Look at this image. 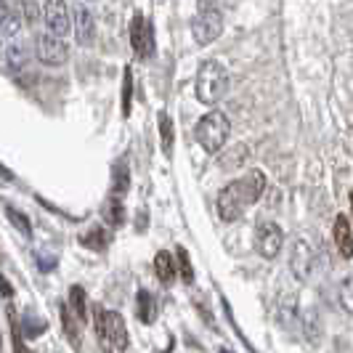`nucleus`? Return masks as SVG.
I'll return each mask as SVG.
<instances>
[{
    "mask_svg": "<svg viewBox=\"0 0 353 353\" xmlns=\"http://www.w3.org/2000/svg\"><path fill=\"white\" fill-rule=\"evenodd\" d=\"M194 85H196V99L202 104H218L223 99L226 88H229V72H226V67L221 61L208 59L196 70Z\"/></svg>",
    "mask_w": 353,
    "mask_h": 353,
    "instance_id": "nucleus-1",
    "label": "nucleus"
},
{
    "mask_svg": "<svg viewBox=\"0 0 353 353\" xmlns=\"http://www.w3.org/2000/svg\"><path fill=\"white\" fill-rule=\"evenodd\" d=\"M229 133H231L229 117H226L223 112H218V109L208 112L194 128V136H196V141H199V146H202L205 152H210V154L223 149V143L229 141Z\"/></svg>",
    "mask_w": 353,
    "mask_h": 353,
    "instance_id": "nucleus-2",
    "label": "nucleus"
},
{
    "mask_svg": "<svg viewBox=\"0 0 353 353\" xmlns=\"http://www.w3.org/2000/svg\"><path fill=\"white\" fill-rule=\"evenodd\" d=\"M93 316H96V335L101 337L104 343V351H120L123 353L128 348V327H125V319L117 311H104V308H93Z\"/></svg>",
    "mask_w": 353,
    "mask_h": 353,
    "instance_id": "nucleus-3",
    "label": "nucleus"
},
{
    "mask_svg": "<svg viewBox=\"0 0 353 353\" xmlns=\"http://www.w3.org/2000/svg\"><path fill=\"white\" fill-rule=\"evenodd\" d=\"M223 32V14L218 8H202L194 19H192V35L199 46H210L215 37Z\"/></svg>",
    "mask_w": 353,
    "mask_h": 353,
    "instance_id": "nucleus-4",
    "label": "nucleus"
},
{
    "mask_svg": "<svg viewBox=\"0 0 353 353\" xmlns=\"http://www.w3.org/2000/svg\"><path fill=\"white\" fill-rule=\"evenodd\" d=\"M35 53L46 67H61V64H67V59H70L67 43H64L61 37L51 35V32H40V35H37Z\"/></svg>",
    "mask_w": 353,
    "mask_h": 353,
    "instance_id": "nucleus-5",
    "label": "nucleus"
},
{
    "mask_svg": "<svg viewBox=\"0 0 353 353\" xmlns=\"http://www.w3.org/2000/svg\"><path fill=\"white\" fill-rule=\"evenodd\" d=\"M282 245H284L282 229H279L274 221H263V223L258 226V231H255V248H258V252L271 261V258L279 255Z\"/></svg>",
    "mask_w": 353,
    "mask_h": 353,
    "instance_id": "nucleus-6",
    "label": "nucleus"
},
{
    "mask_svg": "<svg viewBox=\"0 0 353 353\" xmlns=\"http://www.w3.org/2000/svg\"><path fill=\"white\" fill-rule=\"evenodd\" d=\"M130 46L139 56H152L154 53V32H152V24L143 14H136L130 21Z\"/></svg>",
    "mask_w": 353,
    "mask_h": 353,
    "instance_id": "nucleus-7",
    "label": "nucleus"
},
{
    "mask_svg": "<svg viewBox=\"0 0 353 353\" xmlns=\"http://www.w3.org/2000/svg\"><path fill=\"white\" fill-rule=\"evenodd\" d=\"M231 183H234V189H236V194H239L245 208H248V205H255L265 192L263 170H248V176L239 178V181H231Z\"/></svg>",
    "mask_w": 353,
    "mask_h": 353,
    "instance_id": "nucleus-8",
    "label": "nucleus"
},
{
    "mask_svg": "<svg viewBox=\"0 0 353 353\" xmlns=\"http://www.w3.org/2000/svg\"><path fill=\"white\" fill-rule=\"evenodd\" d=\"M72 21H74V35H77V43L80 46H90L93 37H96V17L90 11V6L85 3H74L72 6Z\"/></svg>",
    "mask_w": 353,
    "mask_h": 353,
    "instance_id": "nucleus-9",
    "label": "nucleus"
},
{
    "mask_svg": "<svg viewBox=\"0 0 353 353\" xmlns=\"http://www.w3.org/2000/svg\"><path fill=\"white\" fill-rule=\"evenodd\" d=\"M43 21L48 27V32L56 37L67 35L70 32V8L64 3H46L43 6Z\"/></svg>",
    "mask_w": 353,
    "mask_h": 353,
    "instance_id": "nucleus-10",
    "label": "nucleus"
},
{
    "mask_svg": "<svg viewBox=\"0 0 353 353\" xmlns=\"http://www.w3.org/2000/svg\"><path fill=\"white\" fill-rule=\"evenodd\" d=\"M311 268H314V250H311L308 242L298 239V242H295V250H292V258H290V271H292L301 282H305V279L311 276Z\"/></svg>",
    "mask_w": 353,
    "mask_h": 353,
    "instance_id": "nucleus-11",
    "label": "nucleus"
},
{
    "mask_svg": "<svg viewBox=\"0 0 353 353\" xmlns=\"http://www.w3.org/2000/svg\"><path fill=\"white\" fill-rule=\"evenodd\" d=\"M242 210H245V205H242V199L236 194L234 183H229V186L221 192V196H218V215H221V221L231 223V221H236V218L242 215Z\"/></svg>",
    "mask_w": 353,
    "mask_h": 353,
    "instance_id": "nucleus-12",
    "label": "nucleus"
},
{
    "mask_svg": "<svg viewBox=\"0 0 353 353\" xmlns=\"http://www.w3.org/2000/svg\"><path fill=\"white\" fill-rule=\"evenodd\" d=\"M332 234H335V245H337V250H340V255H343V258H353V231L345 215H337L335 231H332Z\"/></svg>",
    "mask_w": 353,
    "mask_h": 353,
    "instance_id": "nucleus-13",
    "label": "nucleus"
},
{
    "mask_svg": "<svg viewBox=\"0 0 353 353\" xmlns=\"http://www.w3.org/2000/svg\"><path fill=\"white\" fill-rule=\"evenodd\" d=\"M21 11L19 6H0V40L3 37H14L21 30Z\"/></svg>",
    "mask_w": 353,
    "mask_h": 353,
    "instance_id": "nucleus-14",
    "label": "nucleus"
},
{
    "mask_svg": "<svg viewBox=\"0 0 353 353\" xmlns=\"http://www.w3.org/2000/svg\"><path fill=\"white\" fill-rule=\"evenodd\" d=\"M154 271H157V279L162 282V287H173L178 274H176V261H173L170 252L159 250L157 258H154Z\"/></svg>",
    "mask_w": 353,
    "mask_h": 353,
    "instance_id": "nucleus-15",
    "label": "nucleus"
},
{
    "mask_svg": "<svg viewBox=\"0 0 353 353\" xmlns=\"http://www.w3.org/2000/svg\"><path fill=\"white\" fill-rule=\"evenodd\" d=\"M27 61H30V48H27L21 40L6 46V64H8L11 70H21V67H27Z\"/></svg>",
    "mask_w": 353,
    "mask_h": 353,
    "instance_id": "nucleus-16",
    "label": "nucleus"
},
{
    "mask_svg": "<svg viewBox=\"0 0 353 353\" xmlns=\"http://www.w3.org/2000/svg\"><path fill=\"white\" fill-rule=\"evenodd\" d=\"M128 186H130V173H128V162H120V165H114V170H112V194L117 196H125L128 194Z\"/></svg>",
    "mask_w": 353,
    "mask_h": 353,
    "instance_id": "nucleus-17",
    "label": "nucleus"
},
{
    "mask_svg": "<svg viewBox=\"0 0 353 353\" xmlns=\"http://www.w3.org/2000/svg\"><path fill=\"white\" fill-rule=\"evenodd\" d=\"M136 314H139V321L143 324H152L154 321V314H157V303L152 298V292L141 290L139 292V301H136Z\"/></svg>",
    "mask_w": 353,
    "mask_h": 353,
    "instance_id": "nucleus-18",
    "label": "nucleus"
},
{
    "mask_svg": "<svg viewBox=\"0 0 353 353\" xmlns=\"http://www.w3.org/2000/svg\"><path fill=\"white\" fill-rule=\"evenodd\" d=\"M250 157V149L245 143H239V146H234L229 154H221L218 157V165L221 168H226V170H236V168H242L245 165V159Z\"/></svg>",
    "mask_w": 353,
    "mask_h": 353,
    "instance_id": "nucleus-19",
    "label": "nucleus"
},
{
    "mask_svg": "<svg viewBox=\"0 0 353 353\" xmlns=\"http://www.w3.org/2000/svg\"><path fill=\"white\" fill-rule=\"evenodd\" d=\"M80 242L90 250H106V245H109V234H106L104 229H99V226H93V229L85 231V234L80 236Z\"/></svg>",
    "mask_w": 353,
    "mask_h": 353,
    "instance_id": "nucleus-20",
    "label": "nucleus"
},
{
    "mask_svg": "<svg viewBox=\"0 0 353 353\" xmlns=\"http://www.w3.org/2000/svg\"><path fill=\"white\" fill-rule=\"evenodd\" d=\"M159 141H162L165 157H170L173 154V123L168 114H159Z\"/></svg>",
    "mask_w": 353,
    "mask_h": 353,
    "instance_id": "nucleus-21",
    "label": "nucleus"
},
{
    "mask_svg": "<svg viewBox=\"0 0 353 353\" xmlns=\"http://www.w3.org/2000/svg\"><path fill=\"white\" fill-rule=\"evenodd\" d=\"M104 218H106V223H109V226H123L125 208H123V202H120L117 196H112V199L104 205Z\"/></svg>",
    "mask_w": 353,
    "mask_h": 353,
    "instance_id": "nucleus-22",
    "label": "nucleus"
},
{
    "mask_svg": "<svg viewBox=\"0 0 353 353\" xmlns=\"http://www.w3.org/2000/svg\"><path fill=\"white\" fill-rule=\"evenodd\" d=\"M70 305H72L70 314L77 319V321L85 319V290H83V287L74 284V287L70 290Z\"/></svg>",
    "mask_w": 353,
    "mask_h": 353,
    "instance_id": "nucleus-23",
    "label": "nucleus"
},
{
    "mask_svg": "<svg viewBox=\"0 0 353 353\" xmlns=\"http://www.w3.org/2000/svg\"><path fill=\"white\" fill-rule=\"evenodd\" d=\"M178 258H176V263H178V271H181V279L186 284H192L194 282V265H192V258H189V252L183 248H178L176 252Z\"/></svg>",
    "mask_w": 353,
    "mask_h": 353,
    "instance_id": "nucleus-24",
    "label": "nucleus"
},
{
    "mask_svg": "<svg viewBox=\"0 0 353 353\" xmlns=\"http://www.w3.org/2000/svg\"><path fill=\"white\" fill-rule=\"evenodd\" d=\"M6 212H8V221H11V223H14V226L24 234V236H30V234H32V223H30V218L19 210V208L8 205V208H6Z\"/></svg>",
    "mask_w": 353,
    "mask_h": 353,
    "instance_id": "nucleus-25",
    "label": "nucleus"
},
{
    "mask_svg": "<svg viewBox=\"0 0 353 353\" xmlns=\"http://www.w3.org/2000/svg\"><path fill=\"white\" fill-rule=\"evenodd\" d=\"M61 319H64V330H67V335H70L72 348H74V351H80V330L74 327V321H77V319L72 316L67 305H61Z\"/></svg>",
    "mask_w": 353,
    "mask_h": 353,
    "instance_id": "nucleus-26",
    "label": "nucleus"
},
{
    "mask_svg": "<svg viewBox=\"0 0 353 353\" xmlns=\"http://www.w3.org/2000/svg\"><path fill=\"white\" fill-rule=\"evenodd\" d=\"M305 337H308L311 343H319V337H321V324H319L316 311H308V314H305Z\"/></svg>",
    "mask_w": 353,
    "mask_h": 353,
    "instance_id": "nucleus-27",
    "label": "nucleus"
},
{
    "mask_svg": "<svg viewBox=\"0 0 353 353\" xmlns=\"http://www.w3.org/2000/svg\"><path fill=\"white\" fill-rule=\"evenodd\" d=\"M130 96H133V72L125 67V80H123V114H130Z\"/></svg>",
    "mask_w": 353,
    "mask_h": 353,
    "instance_id": "nucleus-28",
    "label": "nucleus"
},
{
    "mask_svg": "<svg viewBox=\"0 0 353 353\" xmlns=\"http://www.w3.org/2000/svg\"><path fill=\"white\" fill-rule=\"evenodd\" d=\"M340 303H343V308L353 316V276H348L345 282L340 284Z\"/></svg>",
    "mask_w": 353,
    "mask_h": 353,
    "instance_id": "nucleus-29",
    "label": "nucleus"
},
{
    "mask_svg": "<svg viewBox=\"0 0 353 353\" xmlns=\"http://www.w3.org/2000/svg\"><path fill=\"white\" fill-rule=\"evenodd\" d=\"M19 11H21V19H24L27 24H35L37 17L43 14V8H40L37 3H24V6H19Z\"/></svg>",
    "mask_w": 353,
    "mask_h": 353,
    "instance_id": "nucleus-30",
    "label": "nucleus"
},
{
    "mask_svg": "<svg viewBox=\"0 0 353 353\" xmlns=\"http://www.w3.org/2000/svg\"><path fill=\"white\" fill-rule=\"evenodd\" d=\"M146 226H149V218H146V210H141L139 212V218H136V229L146 231Z\"/></svg>",
    "mask_w": 353,
    "mask_h": 353,
    "instance_id": "nucleus-31",
    "label": "nucleus"
},
{
    "mask_svg": "<svg viewBox=\"0 0 353 353\" xmlns=\"http://www.w3.org/2000/svg\"><path fill=\"white\" fill-rule=\"evenodd\" d=\"M351 210H353V189H351Z\"/></svg>",
    "mask_w": 353,
    "mask_h": 353,
    "instance_id": "nucleus-32",
    "label": "nucleus"
},
{
    "mask_svg": "<svg viewBox=\"0 0 353 353\" xmlns=\"http://www.w3.org/2000/svg\"><path fill=\"white\" fill-rule=\"evenodd\" d=\"M221 353H229V351H221Z\"/></svg>",
    "mask_w": 353,
    "mask_h": 353,
    "instance_id": "nucleus-33",
    "label": "nucleus"
}]
</instances>
